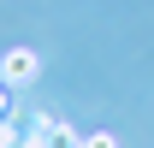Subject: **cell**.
I'll list each match as a JSON object with an SVG mask.
<instances>
[{"instance_id": "5", "label": "cell", "mask_w": 154, "mask_h": 148, "mask_svg": "<svg viewBox=\"0 0 154 148\" xmlns=\"http://www.w3.org/2000/svg\"><path fill=\"white\" fill-rule=\"evenodd\" d=\"M0 119H6V89H0Z\"/></svg>"}, {"instance_id": "1", "label": "cell", "mask_w": 154, "mask_h": 148, "mask_svg": "<svg viewBox=\"0 0 154 148\" xmlns=\"http://www.w3.org/2000/svg\"><path fill=\"white\" fill-rule=\"evenodd\" d=\"M18 148H59V119L30 113V119H24V142H18Z\"/></svg>"}, {"instance_id": "4", "label": "cell", "mask_w": 154, "mask_h": 148, "mask_svg": "<svg viewBox=\"0 0 154 148\" xmlns=\"http://www.w3.org/2000/svg\"><path fill=\"white\" fill-rule=\"evenodd\" d=\"M83 148H113V136H107V130H89V136H83Z\"/></svg>"}, {"instance_id": "2", "label": "cell", "mask_w": 154, "mask_h": 148, "mask_svg": "<svg viewBox=\"0 0 154 148\" xmlns=\"http://www.w3.org/2000/svg\"><path fill=\"white\" fill-rule=\"evenodd\" d=\"M30 77H36V54L30 48H12L0 59V83H30Z\"/></svg>"}, {"instance_id": "3", "label": "cell", "mask_w": 154, "mask_h": 148, "mask_svg": "<svg viewBox=\"0 0 154 148\" xmlns=\"http://www.w3.org/2000/svg\"><path fill=\"white\" fill-rule=\"evenodd\" d=\"M18 142H24V130H18V119L6 113V119H0V148H18Z\"/></svg>"}]
</instances>
